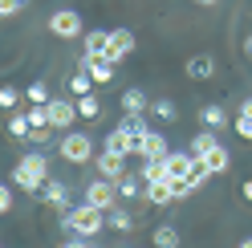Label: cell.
<instances>
[{
    "label": "cell",
    "mask_w": 252,
    "mask_h": 248,
    "mask_svg": "<svg viewBox=\"0 0 252 248\" xmlns=\"http://www.w3.org/2000/svg\"><path fill=\"white\" fill-rule=\"evenodd\" d=\"M106 224H110V220H106V208H94L90 199H82L77 208H65V212H61V228H65V232H77V236H90V240L98 236Z\"/></svg>",
    "instance_id": "6da1fadb"
},
{
    "label": "cell",
    "mask_w": 252,
    "mask_h": 248,
    "mask_svg": "<svg viewBox=\"0 0 252 248\" xmlns=\"http://www.w3.org/2000/svg\"><path fill=\"white\" fill-rule=\"evenodd\" d=\"M45 179H49V155H41V151H25L21 155V163L12 167V183H17L21 191H41L45 187Z\"/></svg>",
    "instance_id": "7a4b0ae2"
},
{
    "label": "cell",
    "mask_w": 252,
    "mask_h": 248,
    "mask_svg": "<svg viewBox=\"0 0 252 248\" xmlns=\"http://www.w3.org/2000/svg\"><path fill=\"white\" fill-rule=\"evenodd\" d=\"M57 155H61L65 163H73V167H86L90 159H98V155H94V138L82 134V130H61V138H57Z\"/></svg>",
    "instance_id": "3957f363"
},
{
    "label": "cell",
    "mask_w": 252,
    "mask_h": 248,
    "mask_svg": "<svg viewBox=\"0 0 252 248\" xmlns=\"http://www.w3.org/2000/svg\"><path fill=\"white\" fill-rule=\"evenodd\" d=\"M49 33L61 37V41L86 37V33H82V12H73V8H57V12H49Z\"/></svg>",
    "instance_id": "277c9868"
},
{
    "label": "cell",
    "mask_w": 252,
    "mask_h": 248,
    "mask_svg": "<svg viewBox=\"0 0 252 248\" xmlns=\"http://www.w3.org/2000/svg\"><path fill=\"white\" fill-rule=\"evenodd\" d=\"M82 199H90V204L94 208H114V199H122L118 195V179H106V175H98V179H94V183H86V195Z\"/></svg>",
    "instance_id": "5b68a950"
},
{
    "label": "cell",
    "mask_w": 252,
    "mask_h": 248,
    "mask_svg": "<svg viewBox=\"0 0 252 248\" xmlns=\"http://www.w3.org/2000/svg\"><path fill=\"white\" fill-rule=\"evenodd\" d=\"M130 53H134V33H130V29H110V41H106V53L102 57H110L114 65H122Z\"/></svg>",
    "instance_id": "8992f818"
},
{
    "label": "cell",
    "mask_w": 252,
    "mask_h": 248,
    "mask_svg": "<svg viewBox=\"0 0 252 248\" xmlns=\"http://www.w3.org/2000/svg\"><path fill=\"white\" fill-rule=\"evenodd\" d=\"M77 118H82V114H77V98H73V94L49 102V122H53V130H69Z\"/></svg>",
    "instance_id": "52a82bcc"
},
{
    "label": "cell",
    "mask_w": 252,
    "mask_h": 248,
    "mask_svg": "<svg viewBox=\"0 0 252 248\" xmlns=\"http://www.w3.org/2000/svg\"><path fill=\"white\" fill-rule=\"evenodd\" d=\"M143 199L147 204H155V208H167V204H175V175H163V179H151L147 183V191H143Z\"/></svg>",
    "instance_id": "ba28073f"
},
{
    "label": "cell",
    "mask_w": 252,
    "mask_h": 248,
    "mask_svg": "<svg viewBox=\"0 0 252 248\" xmlns=\"http://www.w3.org/2000/svg\"><path fill=\"white\" fill-rule=\"evenodd\" d=\"M77 65H82V69H90V77H94V82H98V86H110V82H114V61H110V57H102V53H82V61H77Z\"/></svg>",
    "instance_id": "9c48e42d"
},
{
    "label": "cell",
    "mask_w": 252,
    "mask_h": 248,
    "mask_svg": "<svg viewBox=\"0 0 252 248\" xmlns=\"http://www.w3.org/2000/svg\"><path fill=\"white\" fill-rule=\"evenodd\" d=\"M37 195H41V204H49V208H57V212L69 208V187H65V183H57V179H45V187H41Z\"/></svg>",
    "instance_id": "30bf717a"
},
{
    "label": "cell",
    "mask_w": 252,
    "mask_h": 248,
    "mask_svg": "<svg viewBox=\"0 0 252 248\" xmlns=\"http://www.w3.org/2000/svg\"><path fill=\"white\" fill-rule=\"evenodd\" d=\"M94 163H98V175H106V179H122L126 175V155H118V151H102Z\"/></svg>",
    "instance_id": "8fae6325"
},
{
    "label": "cell",
    "mask_w": 252,
    "mask_h": 248,
    "mask_svg": "<svg viewBox=\"0 0 252 248\" xmlns=\"http://www.w3.org/2000/svg\"><path fill=\"white\" fill-rule=\"evenodd\" d=\"M187 77H191V82H208V77H216V57L212 53H195L191 61H187Z\"/></svg>",
    "instance_id": "7c38bea8"
},
{
    "label": "cell",
    "mask_w": 252,
    "mask_h": 248,
    "mask_svg": "<svg viewBox=\"0 0 252 248\" xmlns=\"http://www.w3.org/2000/svg\"><path fill=\"white\" fill-rule=\"evenodd\" d=\"M199 159H203V163L212 167V175H224L228 167H232V155H228V147H224V143H216V147H208V151L199 155Z\"/></svg>",
    "instance_id": "4fadbf2b"
},
{
    "label": "cell",
    "mask_w": 252,
    "mask_h": 248,
    "mask_svg": "<svg viewBox=\"0 0 252 248\" xmlns=\"http://www.w3.org/2000/svg\"><path fill=\"white\" fill-rule=\"evenodd\" d=\"M4 130H8L12 138H29V134H33L29 110H8V114H4Z\"/></svg>",
    "instance_id": "5bb4252c"
},
{
    "label": "cell",
    "mask_w": 252,
    "mask_h": 248,
    "mask_svg": "<svg viewBox=\"0 0 252 248\" xmlns=\"http://www.w3.org/2000/svg\"><path fill=\"white\" fill-rule=\"evenodd\" d=\"M191 163H195V155H191V151H167V175H175V179H187Z\"/></svg>",
    "instance_id": "9a60e30c"
},
{
    "label": "cell",
    "mask_w": 252,
    "mask_h": 248,
    "mask_svg": "<svg viewBox=\"0 0 252 248\" xmlns=\"http://www.w3.org/2000/svg\"><path fill=\"white\" fill-rule=\"evenodd\" d=\"M65 90H69L73 98H86V94H94V90H98V82L90 77V69H82V65H77V73H69Z\"/></svg>",
    "instance_id": "2e32d148"
},
{
    "label": "cell",
    "mask_w": 252,
    "mask_h": 248,
    "mask_svg": "<svg viewBox=\"0 0 252 248\" xmlns=\"http://www.w3.org/2000/svg\"><path fill=\"white\" fill-rule=\"evenodd\" d=\"M143 191H147V179H143V171H126L122 179H118V195L122 199H143Z\"/></svg>",
    "instance_id": "e0dca14e"
},
{
    "label": "cell",
    "mask_w": 252,
    "mask_h": 248,
    "mask_svg": "<svg viewBox=\"0 0 252 248\" xmlns=\"http://www.w3.org/2000/svg\"><path fill=\"white\" fill-rule=\"evenodd\" d=\"M147 110H151L147 94H143V90H138V86H130V90H126V94H122V114H147Z\"/></svg>",
    "instance_id": "ac0fdd59"
},
{
    "label": "cell",
    "mask_w": 252,
    "mask_h": 248,
    "mask_svg": "<svg viewBox=\"0 0 252 248\" xmlns=\"http://www.w3.org/2000/svg\"><path fill=\"white\" fill-rule=\"evenodd\" d=\"M199 122H203V126H212V130H220V126H228V110H224V106H203V110H199Z\"/></svg>",
    "instance_id": "d6986e66"
},
{
    "label": "cell",
    "mask_w": 252,
    "mask_h": 248,
    "mask_svg": "<svg viewBox=\"0 0 252 248\" xmlns=\"http://www.w3.org/2000/svg\"><path fill=\"white\" fill-rule=\"evenodd\" d=\"M167 151H171L167 138H163L159 130H151V134H147V147H143V159H167Z\"/></svg>",
    "instance_id": "ffe728a7"
},
{
    "label": "cell",
    "mask_w": 252,
    "mask_h": 248,
    "mask_svg": "<svg viewBox=\"0 0 252 248\" xmlns=\"http://www.w3.org/2000/svg\"><path fill=\"white\" fill-rule=\"evenodd\" d=\"M106 41H110V29H90L82 37V49L86 53H106Z\"/></svg>",
    "instance_id": "44dd1931"
},
{
    "label": "cell",
    "mask_w": 252,
    "mask_h": 248,
    "mask_svg": "<svg viewBox=\"0 0 252 248\" xmlns=\"http://www.w3.org/2000/svg\"><path fill=\"white\" fill-rule=\"evenodd\" d=\"M106 220H110V228H114V232H134V216L126 212V208H110Z\"/></svg>",
    "instance_id": "7402d4cb"
},
{
    "label": "cell",
    "mask_w": 252,
    "mask_h": 248,
    "mask_svg": "<svg viewBox=\"0 0 252 248\" xmlns=\"http://www.w3.org/2000/svg\"><path fill=\"white\" fill-rule=\"evenodd\" d=\"M208 179H212V167H208V163H203L199 155H195V163H191V171H187V183H191V187L199 191V187H203V183H208Z\"/></svg>",
    "instance_id": "603a6c76"
},
{
    "label": "cell",
    "mask_w": 252,
    "mask_h": 248,
    "mask_svg": "<svg viewBox=\"0 0 252 248\" xmlns=\"http://www.w3.org/2000/svg\"><path fill=\"white\" fill-rule=\"evenodd\" d=\"M77 114H82L86 122H98V118H102V102L94 98V94H86V98H77Z\"/></svg>",
    "instance_id": "cb8c5ba5"
},
{
    "label": "cell",
    "mask_w": 252,
    "mask_h": 248,
    "mask_svg": "<svg viewBox=\"0 0 252 248\" xmlns=\"http://www.w3.org/2000/svg\"><path fill=\"white\" fill-rule=\"evenodd\" d=\"M151 240L159 244V248H175V244H179V228H171V224H159V228L151 232Z\"/></svg>",
    "instance_id": "d4e9b609"
},
{
    "label": "cell",
    "mask_w": 252,
    "mask_h": 248,
    "mask_svg": "<svg viewBox=\"0 0 252 248\" xmlns=\"http://www.w3.org/2000/svg\"><path fill=\"white\" fill-rule=\"evenodd\" d=\"M25 98H29V106H49L53 102V94H49V86H45V82H33V86L25 90Z\"/></svg>",
    "instance_id": "484cf974"
},
{
    "label": "cell",
    "mask_w": 252,
    "mask_h": 248,
    "mask_svg": "<svg viewBox=\"0 0 252 248\" xmlns=\"http://www.w3.org/2000/svg\"><path fill=\"white\" fill-rule=\"evenodd\" d=\"M151 114L159 122H175V102H171V98H155L151 102Z\"/></svg>",
    "instance_id": "4316f807"
},
{
    "label": "cell",
    "mask_w": 252,
    "mask_h": 248,
    "mask_svg": "<svg viewBox=\"0 0 252 248\" xmlns=\"http://www.w3.org/2000/svg\"><path fill=\"white\" fill-rule=\"evenodd\" d=\"M167 175V159H143V179H163Z\"/></svg>",
    "instance_id": "83f0119b"
},
{
    "label": "cell",
    "mask_w": 252,
    "mask_h": 248,
    "mask_svg": "<svg viewBox=\"0 0 252 248\" xmlns=\"http://www.w3.org/2000/svg\"><path fill=\"white\" fill-rule=\"evenodd\" d=\"M17 102H21L17 86H0V106H4V110H17Z\"/></svg>",
    "instance_id": "f1b7e54d"
},
{
    "label": "cell",
    "mask_w": 252,
    "mask_h": 248,
    "mask_svg": "<svg viewBox=\"0 0 252 248\" xmlns=\"http://www.w3.org/2000/svg\"><path fill=\"white\" fill-rule=\"evenodd\" d=\"M29 122H33V126H53L49 122V106H29Z\"/></svg>",
    "instance_id": "f546056e"
},
{
    "label": "cell",
    "mask_w": 252,
    "mask_h": 248,
    "mask_svg": "<svg viewBox=\"0 0 252 248\" xmlns=\"http://www.w3.org/2000/svg\"><path fill=\"white\" fill-rule=\"evenodd\" d=\"M49 138H53V126H33V134H29V143H33V147H45Z\"/></svg>",
    "instance_id": "4dcf8cb0"
},
{
    "label": "cell",
    "mask_w": 252,
    "mask_h": 248,
    "mask_svg": "<svg viewBox=\"0 0 252 248\" xmlns=\"http://www.w3.org/2000/svg\"><path fill=\"white\" fill-rule=\"evenodd\" d=\"M232 126H236V134H240V138H248V143H252V118H248V114H236Z\"/></svg>",
    "instance_id": "1f68e13d"
},
{
    "label": "cell",
    "mask_w": 252,
    "mask_h": 248,
    "mask_svg": "<svg viewBox=\"0 0 252 248\" xmlns=\"http://www.w3.org/2000/svg\"><path fill=\"white\" fill-rule=\"evenodd\" d=\"M21 8H25V0H0V17H4V21H8V17H17Z\"/></svg>",
    "instance_id": "d6a6232c"
},
{
    "label": "cell",
    "mask_w": 252,
    "mask_h": 248,
    "mask_svg": "<svg viewBox=\"0 0 252 248\" xmlns=\"http://www.w3.org/2000/svg\"><path fill=\"white\" fill-rule=\"evenodd\" d=\"M0 212H12V187H8V183H4V187H0Z\"/></svg>",
    "instance_id": "836d02e7"
},
{
    "label": "cell",
    "mask_w": 252,
    "mask_h": 248,
    "mask_svg": "<svg viewBox=\"0 0 252 248\" xmlns=\"http://www.w3.org/2000/svg\"><path fill=\"white\" fill-rule=\"evenodd\" d=\"M236 114H248V118H252V98H244V102H240V110H236Z\"/></svg>",
    "instance_id": "e575fe53"
},
{
    "label": "cell",
    "mask_w": 252,
    "mask_h": 248,
    "mask_svg": "<svg viewBox=\"0 0 252 248\" xmlns=\"http://www.w3.org/2000/svg\"><path fill=\"white\" fill-rule=\"evenodd\" d=\"M244 199L252 204V179H244Z\"/></svg>",
    "instance_id": "d590c367"
},
{
    "label": "cell",
    "mask_w": 252,
    "mask_h": 248,
    "mask_svg": "<svg viewBox=\"0 0 252 248\" xmlns=\"http://www.w3.org/2000/svg\"><path fill=\"white\" fill-rule=\"evenodd\" d=\"M244 53H248V57H252V33H248V37H244Z\"/></svg>",
    "instance_id": "8d00e7d4"
},
{
    "label": "cell",
    "mask_w": 252,
    "mask_h": 248,
    "mask_svg": "<svg viewBox=\"0 0 252 248\" xmlns=\"http://www.w3.org/2000/svg\"><path fill=\"white\" fill-rule=\"evenodd\" d=\"M195 4H208V8H212V4H220V0H195Z\"/></svg>",
    "instance_id": "74e56055"
}]
</instances>
